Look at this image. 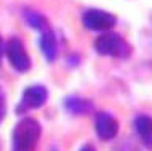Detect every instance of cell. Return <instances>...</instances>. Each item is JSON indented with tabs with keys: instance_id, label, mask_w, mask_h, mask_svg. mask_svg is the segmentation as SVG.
<instances>
[{
	"instance_id": "cell-1",
	"label": "cell",
	"mask_w": 152,
	"mask_h": 151,
	"mask_svg": "<svg viewBox=\"0 0 152 151\" xmlns=\"http://www.w3.org/2000/svg\"><path fill=\"white\" fill-rule=\"evenodd\" d=\"M96 53L102 56H110V58L117 60H126L133 53V47L128 40H125L120 34L117 32H102L94 39L93 43Z\"/></svg>"
},
{
	"instance_id": "cell-2",
	"label": "cell",
	"mask_w": 152,
	"mask_h": 151,
	"mask_svg": "<svg viewBox=\"0 0 152 151\" xmlns=\"http://www.w3.org/2000/svg\"><path fill=\"white\" fill-rule=\"evenodd\" d=\"M40 138V124L32 117L19 121L13 130V151H32Z\"/></svg>"
},
{
	"instance_id": "cell-3",
	"label": "cell",
	"mask_w": 152,
	"mask_h": 151,
	"mask_svg": "<svg viewBox=\"0 0 152 151\" xmlns=\"http://www.w3.org/2000/svg\"><path fill=\"white\" fill-rule=\"evenodd\" d=\"M82 23H83V27H87L88 31L109 32L117 24V18H115V15L109 13L106 10L88 8L82 15Z\"/></svg>"
},
{
	"instance_id": "cell-4",
	"label": "cell",
	"mask_w": 152,
	"mask_h": 151,
	"mask_svg": "<svg viewBox=\"0 0 152 151\" xmlns=\"http://www.w3.org/2000/svg\"><path fill=\"white\" fill-rule=\"evenodd\" d=\"M3 52H5L10 64L18 72H26L31 69V58L27 55L26 48H24V43L18 37H11L8 40Z\"/></svg>"
},
{
	"instance_id": "cell-5",
	"label": "cell",
	"mask_w": 152,
	"mask_h": 151,
	"mask_svg": "<svg viewBox=\"0 0 152 151\" xmlns=\"http://www.w3.org/2000/svg\"><path fill=\"white\" fill-rule=\"evenodd\" d=\"M94 130H96V135L101 140H104V141L112 140L118 133V121L112 114L101 111L94 117Z\"/></svg>"
},
{
	"instance_id": "cell-6",
	"label": "cell",
	"mask_w": 152,
	"mask_h": 151,
	"mask_svg": "<svg viewBox=\"0 0 152 151\" xmlns=\"http://www.w3.org/2000/svg\"><path fill=\"white\" fill-rule=\"evenodd\" d=\"M47 100H48V90L43 85H31L24 90L21 101L26 108L37 109L47 103Z\"/></svg>"
},
{
	"instance_id": "cell-7",
	"label": "cell",
	"mask_w": 152,
	"mask_h": 151,
	"mask_svg": "<svg viewBox=\"0 0 152 151\" xmlns=\"http://www.w3.org/2000/svg\"><path fill=\"white\" fill-rule=\"evenodd\" d=\"M133 124L141 143L146 148L152 150V117L146 116V114H139V116H136Z\"/></svg>"
},
{
	"instance_id": "cell-8",
	"label": "cell",
	"mask_w": 152,
	"mask_h": 151,
	"mask_svg": "<svg viewBox=\"0 0 152 151\" xmlns=\"http://www.w3.org/2000/svg\"><path fill=\"white\" fill-rule=\"evenodd\" d=\"M39 45H40V50H42L45 60L53 63L56 60V56H58V40H56L55 32H51L48 29L43 31L42 35H40Z\"/></svg>"
},
{
	"instance_id": "cell-9",
	"label": "cell",
	"mask_w": 152,
	"mask_h": 151,
	"mask_svg": "<svg viewBox=\"0 0 152 151\" xmlns=\"http://www.w3.org/2000/svg\"><path fill=\"white\" fill-rule=\"evenodd\" d=\"M66 109L71 114L75 116H85V114L93 111V103L87 98H80V96H71V98L66 100Z\"/></svg>"
},
{
	"instance_id": "cell-10",
	"label": "cell",
	"mask_w": 152,
	"mask_h": 151,
	"mask_svg": "<svg viewBox=\"0 0 152 151\" xmlns=\"http://www.w3.org/2000/svg\"><path fill=\"white\" fill-rule=\"evenodd\" d=\"M23 18H24V21H26L27 26L32 27V29H35V31L43 32V31H47V27H48L47 18H45L42 13H39L37 10H34V8H24Z\"/></svg>"
},
{
	"instance_id": "cell-11",
	"label": "cell",
	"mask_w": 152,
	"mask_h": 151,
	"mask_svg": "<svg viewBox=\"0 0 152 151\" xmlns=\"http://www.w3.org/2000/svg\"><path fill=\"white\" fill-rule=\"evenodd\" d=\"M5 113H7V103H5V93L0 88V121L5 117Z\"/></svg>"
},
{
	"instance_id": "cell-12",
	"label": "cell",
	"mask_w": 152,
	"mask_h": 151,
	"mask_svg": "<svg viewBox=\"0 0 152 151\" xmlns=\"http://www.w3.org/2000/svg\"><path fill=\"white\" fill-rule=\"evenodd\" d=\"M80 151H96V150H94V146H91V145H85Z\"/></svg>"
},
{
	"instance_id": "cell-13",
	"label": "cell",
	"mask_w": 152,
	"mask_h": 151,
	"mask_svg": "<svg viewBox=\"0 0 152 151\" xmlns=\"http://www.w3.org/2000/svg\"><path fill=\"white\" fill-rule=\"evenodd\" d=\"M3 42H2V37H0V60H2V55H3Z\"/></svg>"
}]
</instances>
